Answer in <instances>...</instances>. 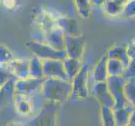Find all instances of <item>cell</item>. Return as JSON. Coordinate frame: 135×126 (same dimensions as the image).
<instances>
[{"instance_id": "d6986e66", "label": "cell", "mask_w": 135, "mask_h": 126, "mask_svg": "<svg viewBox=\"0 0 135 126\" xmlns=\"http://www.w3.org/2000/svg\"><path fill=\"white\" fill-rule=\"evenodd\" d=\"M15 78L8 67V64H0V87L3 86L10 79Z\"/></svg>"}, {"instance_id": "9c48e42d", "label": "cell", "mask_w": 135, "mask_h": 126, "mask_svg": "<svg viewBox=\"0 0 135 126\" xmlns=\"http://www.w3.org/2000/svg\"><path fill=\"white\" fill-rule=\"evenodd\" d=\"M115 126H127L134 115V105L128 104L123 108L113 109Z\"/></svg>"}, {"instance_id": "3957f363", "label": "cell", "mask_w": 135, "mask_h": 126, "mask_svg": "<svg viewBox=\"0 0 135 126\" xmlns=\"http://www.w3.org/2000/svg\"><path fill=\"white\" fill-rule=\"evenodd\" d=\"M108 91L114 101L113 109H120L130 104L123 92L125 79L123 77H108L107 79Z\"/></svg>"}, {"instance_id": "44dd1931", "label": "cell", "mask_w": 135, "mask_h": 126, "mask_svg": "<svg viewBox=\"0 0 135 126\" xmlns=\"http://www.w3.org/2000/svg\"><path fill=\"white\" fill-rule=\"evenodd\" d=\"M122 77L125 79V81L128 80V79L134 78V60H130V62L126 67V68H125L124 73Z\"/></svg>"}, {"instance_id": "277c9868", "label": "cell", "mask_w": 135, "mask_h": 126, "mask_svg": "<svg viewBox=\"0 0 135 126\" xmlns=\"http://www.w3.org/2000/svg\"><path fill=\"white\" fill-rule=\"evenodd\" d=\"M45 78H35L32 77H28L24 79H18L15 83V93L33 97L37 93L40 92Z\"/></svg>"}, {"instance_id": "5b68a950", "label": "cell", "mask_w": 135, "mask_h": 126, "mask_svg": "<svg viewBox=\"0 0 135 126\" xmlns=\"http://www.w3.org/2000/svg\"><path fill=\"white\" fill-rule=\"evenodd\" d=\"M30 50L41 60H60L66 58V53L62 50H56L50 45H42L40 44L30 43L28 45Z\"/></svg>"}, {"instance_id": "9a60e30c", "label": "cell", "mask_w": 135, "mask_h": 126, "mask_svg": "<svg viewBox=\"0 0 135 126\" xmlns=\"http://www.w3.org/2000/svg\"><path fill=\"white\" fill-rule=\"evenodd\" d=\"M126 66L120 60L108 58L107 60V72L108 77H122Z\"/></svg>"}, {"instance_id": "4fadbf2b", "label": "cell", "mask_w": 135, "mask_h": 126, "mask_svg": "<svg viewBox=\"0 0 135 126\" xmlns=\"http://www.w3.org/2000/svg\"><path fill=\"white\" fill-rule=\"evenodd\" d=\"M62 64L67 79L70 82H71V80L75 77V76L79 72L82 67L80 60L71 57H66V59H64L62 60Z\"/></svg>"}, {"instance_id": "8fae6325", "label": "cell", "mask_w": 135, "mask_h": 126, "mask_svg": "<svg viewBox=\"0 0 135 126\" xmlns=\"http://www.w3.org/2000/svg\"><path fill=\"white\" fill-rule=\"evenodd\" d=\"M16 80V78H12L3 86L0 87V106L13 102L15 96V83Z\"/></svg>"}, {"instance_id": "ba28073f", "label": "cell", "mask_w": 135, "mask_h": 126, "mask_svg": "<svg viewBox=\"0 0 135 126\" xmlns=\"http://www.w3.org/2000/svg\"><path fill=\"white\" fill-rule=\"evenodd\" d=\"M32 97H29L15 93L13 104L15 105V109L16 112L20 115L29 116L33 114L35 104Z\"/></svg>"}, {"instance_id": "e0dca14e", "label": "cell", "mask_w": 135, "mask_h": 126, "mask_svg": "<svg viewBox=\"0 0 135 126\" xmlns=\"http://www.w3.org/2000/svg\"><path fill=\"white\" fill-rule=\"evenodd\" d=\"M101 122L102 126H115L113 109L101 107Z\"/></svg>"}, {"instance_id": "8992f818", "label": "cell", "mask_w": 135, "mask_h": 126, "mask_svg": "<svg viewBox=\"0 0 135 126\" xmlns=\"http://www.w3.org/2000/svg\"><path fill=\"white\" fill-rule=\"evenodd\" d=\"M91 92L93 97L99 102L101 107L112 108L114 107V101L108 91L107 82H93L91 87Z\"/></svg>"}, {"instance_id": "7a4b0ae2", "label": "cell", "mask_w": 135, "mask_h": 126, "mask_svg": "<svg viewBox=\"0 0 135 126\" xmlns=\"http://www.w3.org/2000/svg\"><path fill=\"white\" fill-rule=\"evenodd\" d=\"M89 67L87 65L82 66L79 72L72 80V91L71 99H86L89 95Z\"/></svg>"}, {"instance_id": "2e32d148", "label": "cell", "mask_w": 135, "mask_h": 126, "mask_svg": "<svg viewBox=\"0 0 135 126\" xmlns=\"http://www.w3.org/2000/svg\"><path fill=\"white\" fill-rule=\"evenodd\" d=\"M29 73L30 77L35 78H45L43 62L38 57H34L29 62Z\"/></svg>"}, {"instance_id": "30bf717a", "label": "cell", "mask_w": 135, "mask_h": 126, "mask_svg": "<svg viewBox=\"0 0 135 126\" xmlns=\"http://www.w3.org/2000/svg\"><path fill=\"white\" fill-rule=\"evenodd\" d=\"M8 67L15 78L24 79L30 77L29 73V62H22L18 60H12L8 63Z\"/></svg>"}, {"instance_id": "ffe728a7", "label": "cell", "mask_w": 135, "mask_h": 126, "mask_svg": "<svg viewBox=\"0 0 135 126\" xmlns=\"http://www.w3.org/2000/svg\"><path fill=\"white\" fill-rule=\"evenodd\" d=\"M13 60L10 51L5 47L0 46V64H8Z\"/></svg>"}, {"instance_id": "7402d4cb", "label": "cell", "mask_w": 135, "mask_h": 126, "mask_svg": "<svg viewBox=\"0 0 135 126\" xmlns=\"http://www.w3.org/2000/svg\"><path fill=\"white\" fill-rule=\"evenodd\" d=\"M7 126H28L27 124H25V123L22 122H18V121H11L9 122Z\"/></svg>"}, {"instance_id": "ac0fdd59", "label": "cell", "mask_w": 135, "mask_h": 126, "mask_svg": "<svg viewBox=\"0 0 135 126\" xmlns=\"http://www.w3.org/2000/svg\"><path fill=\"white\" fill-rule=\"evenodd\" d=\"M134 78L128 79V80L125 81L124 87H123V92L126 99L130 104L134 105L135 102V97H134Z\"/></svg>"}, {"instance_id": "6da1fadb", "label": "cell", "mask_w": 135, "mask_h": 126, "mask_svg": "<svg viewBox=\"0 0 135 126\" xmlns=\"http://www.w3.org/2000/svg\"><path fill=\"white\" fill-rule=\"evenodd\" d=\"M71 82L67 80L53 77H45L40 93L45 99L53 104H60L71 99Z\"/></svg>"}, {"instance_id": "5bb4252c", "label": "cell", "mask_w": 135, "mask_h": 126, "mask_svg": "<svg viewBox=\"0 0 135 126\" xmlns=\"http://www.w3.org/2000/svg\"><path fill=\"white\" fill-rule=\"evenodd\" d=\"M107 60L108 57H103L96 65L92 72V82H105L108 77L107 72Z\"/></svg>"}, {"instance_id": "7c38bea8", "label": "cell", "mask_w": 135, "mask_h": 126, "mask_svg": "<svg viewBox=\"0 0 135 126\" xmlns=\"http://www.w3.org/2000/svg\"><path fill=\"white\" fill-rule=\"evenodd\" d=\"M66 51L68 57L81 60L83 54V44L81 40L76 38L66 40Z\"/></svg>"}, {"instance_id": "52a82bcc", "label": "cell", "mask_w": 135, "mask_h": 126, "mask_svg": "<svg viewBox=\"0 0 135 126\" xmlns=\"http://www.w3.org/2000/svg\"><path fill=\"white\" fill-rule=\"evenodd\" d=\"M45 77L59 78L67 80V77L63 67L62 60H42Z\"/></svg>"}]
</instances>
